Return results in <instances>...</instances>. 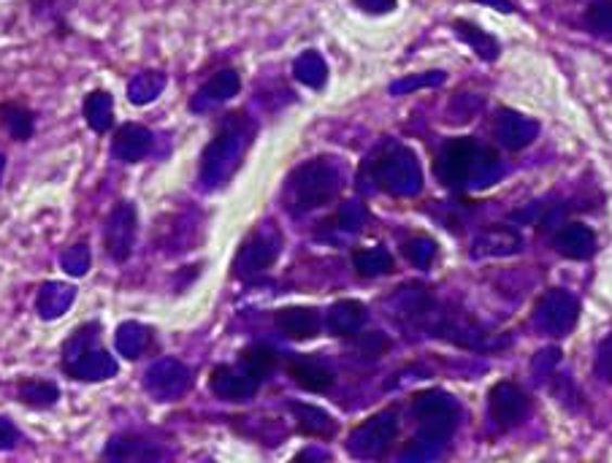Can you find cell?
Listing matches in <instances>:
<instances>
[{
	"label": "cell",
	"mask_w": 612,
	"mask_h": 463,
	"mask_svg": "<svg viewBox=\"0 0 612 463\" xmlns=\"http://www.w3.org/2000/svg\"><path fill=\"white\" fill-rule=\"evenodd\" d=\"M288 410L293 412V417H296V428L304 434V437L331 439L333 434L339 432V423L333 421L326 410H320V407L298 404V401H293V404H288Z\"/></svg>",
	"instance_id": "cell-28"
},
{
	"label": "cell",
	"mask_w": 612,
	"mask_h": 463,
	"mask_svg": "<svg viewBox=\"0 0 612 463\" xmlns=\"http://www.w3.org/2000/svg\"><path fill=\"white\" fill-rule=\"evenodd\" d=\"M371 182L385 193L398 195V198H409L423 190V171H420V160L409 146L393 144L385 152L377 155L369 166Z\"/></svg>",
	"instance_id": "cell-4"
},
{
	"label": "cell",
	"mask_w": 612,
	"mask_h": 463,
	"mask_svg": "<svg viewBox=\"0 0 612 463\" xmlns=\"http://www.w3.org/2000/svg\"><path fill=\"white\" fill-rule=\"evenodd\" d=\"M255 136H258V125L244 112H231L220 119L215 136L201 152L199 188L204 193H217L237 177Z\"/></svg>",
	"instance_id": "cell-1"
},
{
	"label": "cell",
	"mask_w": 612,
	"mask_h": 463,
	"mask_svg": "<svg viewBox=\"0 0 612 463\" xmlns=\"http://www.w3.org/2000/svg\"><path fill=\"white\" fill-rule=\"evenodd\" d=\"M456 432V423H420V432L404 450L407 461H429L445 450L447 439Z\"/></svg>",
	"instance_id": "cell-21"
},
{
	"label": "cell",
	"mask_w": 612,
	"mask_h": 463,
	"mask_svg": "<svg viewBox=\"0 0 612 463\" xmlns=\"http://www.w3.org/2000/svg\"><path fill=\"white\" fill-rule=\"evenodd\" d=\"M328 63L317 49H304L296 60H293V79L298 85L309 87V90H322L328 85Z\"/></svg>",
	"instance_id": "cell-33"
},
{
	"label": "cell",
	"mask_w": 612,
	"mask_h": 463,
	"mask_svg": "<svg viewBox=\"0 0 612 463\" xmlns=\"http://www.w3.org/2000/svg\"><path fill=\"white\" fill-rule=\"evenodd\" d=\"M5 166H9V157H5V152L0 150V188H3V179H5Z\"/></svg>",
	"instance_id": "cell-49"
},
{
	"label": "cell",
	"mask_w": 612,
	"mask_h": 463,
	"mask_svg": "<svg viewBox=\"0 0 612 463\" xmlns=\"http://www.w3.org/2000/svg\"><path fill=\"white\" fill-rule=\"evenodd\" d=\"M398 434V410L387 407V410L377 412L369 421L355 426L347 437V453L358 461H377L391 450Z\"/></svg>",
	"instance_id": "cell-6"
},
{
	"label": "cell",
	"mask_w": 612,
	"mask_h": 463,
	"mask_svg": "<svg viewBox=\"0 0 612 463\" xmlns=\"http://www.w3.org/2000/svg\"><path fill=\"white\" fill-rule=\"evenodd\" d=\"M586 22L597 36L612 38V0H597V3L588 9Z\"/></svg>",
	"instance_id": "cell-43"
},
{
	"label": "cell",
	"mask_w": 612,
	"mask_h": 463,
	"mask_svg": "<svg viewBox=\"0 0 612 463\" xmlns=\"http://www.w3.org/2000/svg\"><path fill=\"white\" fill-rule=\"evenodd\" d=\"M494 133L507 150H523L532 144L539 133V123H534L526 114L515 112V108H499L494 123Z\"/></svg>",
	"instance_id": "cell-16"
},
{
	"label": "cell",
	"mask_w": 612,
	"mask_h": 463,
	"mask_svg": "<svg viewBox=\"0 0 612 463\" xmlns=\"http://www.w3.org/2000/svg\"><path fill=\"white\" fill-rule=\"evenodd\" d=\"M474 141L472 139H452L442 146V152L436 155L434 171L445 188L461 190L469 184V171H472L474 160Z\"/></svg>",
	"instance_id": "cell-10"
},
{
	"label": "cell",
	"mask_w": 612,
	"mask_h": 463,
	"mask_svg": "<svg viewBox=\"0 0 612 463\" xmlns=\"http://www.w3.org/2000/svg\"><path fill=\"white\" fill-rule=\"evenodd\" d=\"M168 450L163 448L157 439L144 437V434L136 432H123L114 434L112 439L103 448V459L106 461H163L168 459Z\"/></svg>",
	"instance_id": "cell-14"
},
{
	"label": "cell",
	"mask_w": 612,
	"mask_h": 463,
	"mask_svg": "<svg viewBox=\"0 0 612 463\" xmlns=\"http://www.w3.org/2000/svg\"><path fill=\"white\" fill-rule=\"evenodd\" d=\"M76 301V287L68 285V282L60 280H47L38 285L36 291V314L43 320V323H52V320H60L63 314H68V309L74 307Z\"/></svg>",
	"instance_id": "cell-17"
},
{
	"label": "cell",
	"mask_w": 612,
	"mask_h": 463,
	"mask_svg": "<svg viewBox=\"0 0 612 463\" xmlns=\"http://www.w3.org/2000/svg\"><path fill=\"white\" fill-rule=\"evenodd\" d=\"M369 320L364 301H355V298H342V301L333 304L326 314V329L331 331V336L339 339H353L355 334H360Z\"/></svg>",
	"instance_id": "cell-22"
},
{
	"label": "cell",
	"mask_w": 612,
	"mask_h": 463,
	"mask_svg": "<svg viewBox=\"0 0 612 463\" xmlns=\"http://www.w3.org/2000/svg\"><path fill=\"white\" fill-rule=\"evenodd\" d=\"M488 407L490 417H494L501 428H512L526 415L528 399L515 383H496L488 394Z\"/></svg>",
	"instance_id": "cell-15"
},
{
	"label": "cell",
	"mask_w": 612,
	"mask_h": 463,
	"mask_svg": "<svg viewBox=\"0 0 612 463\" xmlns=\"http://www.w3.org/2000/svg\"><path fill=\"white\" fill-rule=\"evenodd\" d=\"M556 253L564 255L570 260H588L594 253H597V236L588 226H581V222H570V226L561 228L553 239Z\"/></svg>",
	"instance_id": "cell-26"
},
{
	"label": "cell",
	"mask_w": 612,
	"mask_h": 463,
	"mask_svg": "<svg viewBox=\"0 0 612 463\" xmlns=\"http://www.w3.org/2000/svg\"><path fill=\"white\" fill-rule=\"evenodd\" d=\"M81 117H85L87 128H90L92 133H98V136L112 133L114 123H117V117H114L112 92L103 90V87L87 92L85 103H81Z\"/></svg>",
	"instance_id": "cell-25"
},
{
	"label": "cell",
	"mask_w": 612,
	"mask_h": 463,
	"mask_svg": "<svg viewBox=\"0 0 612 463\" xmlns=\"http://www.w3.org/2000/svg\"><path fill=\"white\" fill-rule=\"evenodd\" d=\"M60 266H63L65 274L74 276V280H79V276L90 274V269H92V249H90V244H87V239L68 244V247H65L63 253H60Z\"/></svg>",
	"instance_id": "cell-37"
},
{
	"label": "cell",
	"mask_w": 612,
	"mask_h": 463,
	"mask_svg": "<svg viewBox=\"0 0 612 463\" xmlns=\"http://www.w3.org/2000/svg\"><path fill=\"white\" fill-rule=\"evenodd\" d=\"M597 372L602 374L608 383H612V336L602 342V347H599L597 352Z\"/></svg>",
	"instance_id": "cell-47"
},
{
	"label": "cell",
	"mask_w": 612,
	"mask_h": 463,
	"mask_svg": "<svg viewBox=\"0 0 612 463\" xmlns=\"http://www.w3.org/2000/svg\"><path fill=\"white\" fill-rule=\"evenodd\" d=\"M477 3L501 11V14H512V11H515V3H512V0H477Z\"/></svg>",
	"instance_id": "cell-48"
},
{
	"label": "cell",
	"mask_w": 612,
	"mask_h": 463,
	"mask_svg": "<svg viewBox=\"0 0 612 463\" xmlns=\"http://www.w3.org/2000/svg\"><path fill=\"white\" fill-rule=\"evenodd\" d=\"M447 81V74L445 70H425V74H409L404 76V79H396L393 81L387 90H391V95H409V92L415 90H425V87H439Z\"/></svg>",
	"instance_id": "cell-39"
},
{
	"label": "cell",
	"mask_w": 612,
	"mask_h": 463,
	"mask_svg": "<svg viewBox=\"0 0 612 463\" xmlns=\"http://www.w3.org/2000/svg\"><path fill=\"white\" fill-rule=\"evenodd\" d=\"M239 363H242L244 372L253 374L258 383H264V380L277 369V352L271 350L269 345H250L242 350Z\"/></svg>",
	"instance_id": "cell-36"
},
{
	"label": "cell",
	"mask_w": 612,
	"mask_h": 463,
	"mask_svg": "<svg viewBox=\"0 0 612 463\" xmlns=\"http://www.w3.org/2000/svg\"><path fill=\"white\" fill-rule=\"evenodd\" d=\"M396 3L398 0H353L355 9L364 11V14H371V16L391 14V11H396Z\"/></svg>",
	"instance_id": "cell-45"
},
{
	"label": "cell",
	"mask_w": 612,
	"mask_h": 463,
	"mask_svg": "<svg viewBox=\"0 0 612 463\" xmlns=\"http://www.w3.org/2000/svg\"><path fill=\"white\" fill-rule=\"evenodd\" d=\"M355 352L364 361H380L387 350H391V339L380 331H369V334H355Z\"/></svg>",
	"instance_id": "cell-40"
},
{
	"label": "cell",
	"mask_w": 612,
	"mask_h": 463,
	"mask_svg": "<svg viewBox=\"0 0 612 463\" xmlns=\"http://www.w3.org/2000/svg\"><path fill=\"white\" fill-rule=\"evenodd\" d=\"M68 9H71V0H30L33 20L52 27L54 36H68L71 33Z\"/></svg>",
	"instance_id": "cell-34"
},
{
	"label": "cell",
	"mask_w": 612,
	"mask_h": 463,
	"mask_svg": "<svg viewBox=\"0 0 612 463\" xmlns=\"http://www.w3.org/2000/svg\"><path fill=\"white\" fill-rule=\"evenodd\" d=\"M101 236L103 249L114 263L125 266L133 258L136 242H139V209H136L133 201L123 198L109 209Z\"/></svg>",
	"instance_id": "cell-7"
},
{
	"label": "cell",
	"mask_w": 612,
	"mask_h": 463,
	"mask_svg": "<svg viewBox=\"0 0 612 463\" xmlns=\"http://www.w3.org/2000/svg\"><path fill=\"white\" fill-rule=\"evenodd\" d=\"M282 253V231L275 222H264L255 228L239 247L237 258H233V276L242 282L255 280V276L266 274L271 266L277 263Z\"/></svg>",
	"instance_id": "cell-5"
},
{
	"label": "cell",
	"mask_w": 612,
	"mask_h": 463,
	"mask_svg": "<svg viewBox=\"0 0 612 463\" xmlns=\"http://www.w3.org/2000/svg\"><path fill=\"white\" fill-rule=\"evenodd\" d=\"M168 87V74L161 68H144L139 74L130 76L128 81V101L133 106H150L157 98L163 95V90Z\"/></svg>",
	"instance_id": "cell-30"
},
{
	"label": "cell",
	"mask_w": 612,
	"mask_h": 463,
	"mask_svg": "<svg viewBox=\"0 0 612 463\" xmlns=\"http://www.w3.org/2000/svg\"><path fill=\"white\" fill-rule=\"evenodd\" d=\"M412 412L420 423H456L458 404L445 390H423L412 399Z\"/></svg>",
	"instance_id": "cell-24"
},
{
	"label": "cell",
	"mask_w": 612,
	"mask_h": 463,
	"mask_svg": "<svg viewBox=\"0 0 612 463\" xmlns=\"http://www.w3.org/2000/svg\"><path fill=\"white\" fill-rule=\"evenodd\" d=\"M559 356L561 352L556 350V347H550V350H543L537 358H534V372H537V380L548 377V374L553 372V366L559 363Z\"/></svg>",
	"instance_id": "cell-46"
},
{
	"label": "cell",
	"mask_w": 612,
	"mask_h": 463,
	"mask_svg": "<svg viewBox=\"0 0 612 463\" xmlns=\"http://www.w3.org/2000/svg\"><path fill=\"white\" fill-rule=\"evenodd\" d=\"M275 325L282 336L293 342L315 339L322 329V314L311 307H282L277 309Z\"/></svg>",
	"instance_id": "cell-18"
},
{
	"label": "cell",
	"mask_w": 612,
	"mask_h": 463,
	"mask_svg": "<svg viewBox=\"0 0 612 463\" xmlns=\"http://www.w3.org/2000/svg\"><path fill=\"white\" fill-rule=\"evenodd\" d=\"M242 92V76H239L237 68H220L193 92L190 98V112L193 114H206L212 108L222 106L231 98H237Z\"/></svg>",
	"instance_id": "cell-13"
},
{
	"label": "cell",
	"mask_w": 612,
	"mask_h": 463,
	"mask_svg": "<svg viewBox=\"0 0 612 463\" xmlns=\"http://www.w3.org/2000/svg\"><path fill=\"white\" fill-rule=\"evenodd\" d=\"M401 253L409 263L418 266V269H425V266L436 258V242L429 236H412L404 242Z\"/></svg>",
	"instance_id": "cell-41"
},
{
	"label": "cell",
	"mask_w": 612,
	"mask_h": 463,
	"mask_svg": "<svg viewBox=\"0 0 612 463\" xmlns=\"http://www.w3.org/2000/svg\"><path fill=\"white\" fill-rule=\"evenodd\" d=\"M452 30H456V36L461 38V41L467 43V47L472 49L480 60H485V63H494V60H499V52H501L499 41H496L490 33H485L483 27H477L469 20H456L452 22Z\"/></svg>",
	"instance_id": "cell-32"
},
{
	"label": "cell",
	"mask_w": 612,
	"mask_h": 463,
	"mask_svg": "<svg viewBox=\"0 0 612 463\" xmlns=\"http://www.w3.org/2000/svg\"><path fill=\"white\" fill-rule=\"evenodd\" d=\"M258 388L260 383L253 377V374L244 372L242 363H239V366L220 363V366L212 369L209 374L212 396L220 401H228V404H244V401L255 399Z\"/></svg>",
	"instance_id": "cell-12"
},
{
	"label": "cell",
	"mask_w": 612,
	"mask_h": 463,
	"mask_svg": "<svg viewBox=\"0 0 612 463\" xmlns=\"http://www.w3.org/2000/svg\"><path fill=\"white\" fill-rule=\"evenodd\" d=\"M577 314H581V304L572 293L566 291H548L537 301L534 309V323L543 334L548 336H566L577 323Z\"/></svg>",
	"instance_id": "cell-9"
},
{
	"label": "cell",
	"mask_w": 612,
	"mask_h": 463,
	"mask_svg": "<svg viewBox=\"0 0 612 463\" xmlns=\"http://www.w3.org/2000/svg\"><path fill=\"white\" fill-rule=\"evenodd\" d=\"M366 220H369V211H366V206L358 204V201H349V204H344L342 209L336 211V220L333 222H336L339 231L355 233L366 226Z\"/></svg>",
	"instance_id": "cell-42"
},
{
	"label": "cell",
	"mask_w": 612,
	"mask_h": 463,
	"mask_svg": "<svg viewBox=\"0 0 612 463\" xmlns=\"http://www.w3.org/2000/svg\"><path fill=\"white\" fill-rule=\"evenodd\" d=\"M521 236L512 228H490L474 239V258H507L521 253Z\"/></svg>",
	"instance_id": "cell-29"
},
{
	"label": "cell",
	"mask_w": 612,
	"mask_h": 463,
	"mask_svg": "<svg viewBox=\"0 0 612 463\" xmlns=\"http://www.w3.org/2000/svg\"><path fill=\"white\" fill-rule=\"evenodd\" d=\"M344 188V168L333 157H311L291 171L285 182V209L291 215H306L339 198Z\"/></svg>",
	"instance_id": "cell-3"
},
{
	"label": "cell",
	"mask_w": 612,
	"mask_h": 463,
	"mask_svg": "<svg viewBox=\"0 0 612 463\" xmlns=\"http://www.w3.org/2000/svg\"><path fill=\"white\" fill-rule=\"evenodd\" d=\"M25 442L27 437L22 434V428L9 415L0 412V453H16Z\"/></svg>",
	"instance_id": "cell-44"
},
{
	"label": "cell",
	"mask_w": 612,
	"mask_h": 463,
	"mask_svg": "<svg viewBox=\"0 0 612 463\" xmlns=\"http://www.w3.org/2000/svg\"><path fill=\"white\" fill-rule=\"evenodd\" d=\"M101 320L76 325L60 347V372L74 383H109L119 374V361L103 347Z\"/></svg>",
	"instance_id": "cell-2"
},
{
	"label": "cell",
	"mask_w": 612,
	"mask_h": 463,
	"mask_svg": "<svg viewBox=\"0 0 612 463\" xmlns=\"http://www.w3.org/2000/svg\"><path fill=\"white\" fill-rule=\"evenodd\" d=\"M144 385L146 396L157 404H171L188 396V390L193 388V369L188 363H182L179 358H157L150 369L144 372Z\"/></svg>",
	"instance_id": "cell-8"
},
{
	"label": "cell",
	"mask_w": 612,
	"mask_h": 463,
	"mask_svg": "<svg viewBox=\"0 0 612 463\" xmlns=\"http://www.w3.org/2000/svg\"><path fill=\"white\" fill-rule=\"evenodd\" d=\"M499 177H501L499 157H496L490 150L474 152L472 171H469V182H472V188H490Z\"/></svg>",
	"instance_id": "cell-38"
},
{
	"label": "cell",
	"mask_w": 612,
	"mask_h": 463,
	"mask_svg": "<svg viewBox=\"0 0 612 463\" xmlns=\"http://www.w3.org/2000/svg\"><path fill=\"white\" fill-rule=\"evenodd\" d=\"M353 266L360 276L366 280H374V276H385L393 271V255L385 247H366L355 249L353 253Z\"/></svg>",
	"instance_id": "cell-35"
},
{
	"label": "cell",
	"mask_w": 612,
	"mask_h": 463,
	"mask_svg": "<svg viewBox=\"0 0 612 463\" xmlns=\"http://www.w3.org/2000/svg\"><path fill=\"white\" fill-rule=\"evenodd\" d=\"M396 320H420L431 309V296L420 285H404L387 301Z\"/></svg>",
	"instance_id": "cell-31"
},
{
	"label": "cell",
	"mask_w": 612,
	"mask_h": 463,
	"mask_svg": "<svg viewBox=\"0 0 612 463\" xmlns=\"http://www.w3.org/2000/svg\"><path fill=\"white\" fill-rule=\"evenodd\" d=\"M155 130L141 123H125L112 136V157L125 166H136L155 155Z\"/></svg>",
	"instance_id": "cell-11"
},
{
	"label": "cell",
	"mask_w": 612,
	"mask_h": 463,
	"mask_svg": "<svg viewBox=\"0 0 612 463\" xmlns=\"http://www.w3.org/2000/svg\"><path fill=\"white\" fill-rule=\"evenodd\" d=\"M60 385L43 377H20L14 383V399L25 410L49 412L60 404Z\"/></svg>",
	"instance_id": "cell-19"
},
{
	"label": "cell",
	"mask_w": 612,
	"mask_h": 463,
	"mask_svg": "<svg viewBox=\"0 0 612 463\" xmlns=\"http://www.w3.org/2000/svg\"><path fill=\"white\" fill-rule=\"evenodd\" d=\"M114 347L125 361H139L155 347V329L139 320H125L114 331Z\"/></svg>",
	"instance_id": "cell-23"
},
{
	"label": "cell",
	"mask_w": 612,
	"mask_h": 463,
	"mask_svg": "<svg viewBox=\"0 0 612 463\" xmlns=\"http://www.w3.org/2000/svg\"><path fill=\"white\" fill-rule=\"evenodd\" d=\"M36 123L38 114L25 101H16V98L0 101V130L14 144H27L36 136Z\"/></svg>",
	"instance_id": "cell-20"
},
{
	"label": "cell",
	"mask_w": 612,
	"mask_h": 463,
	"mask_svg": "<svg viewBox=\"0 0 612 463\" xmlns=\"http://www.w3.org/2000/svg\"><path fill=\"white\" fill-rule=\"evenodd\" d=\"M288 374H291L293 383L306 390V394H328V390L333 388V383H336V377H333V372L326 363L309 361V358H296V361H291Z\"/></svg>",
	"instance_id": "cell-27"
}]
</instances>
